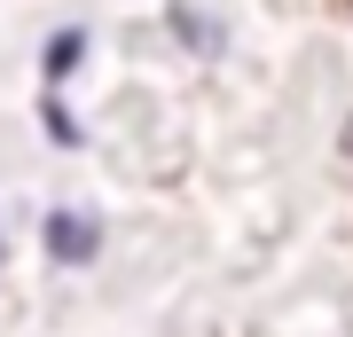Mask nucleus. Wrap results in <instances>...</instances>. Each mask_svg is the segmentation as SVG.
Wrapping results in <instances>:
<instances>
[{
	"label": "nucleus",
	"instance_id": "nucleus-4",
	"mask_svg": "<svg viewBox=\"0 0 353 337\" xmlns=\"http://www.w3.org/2000/svg\"><path fill=\"white\" fill-rule=\"evenodd\" d=\"M345 150H353V118H345Z\"/></svg>",
	"mask_w": 353,
	"mask_h": 337
},
{
	"label": "nucleus",
	"instance_id": "nucleus-3",
	"mask_svg": "<svg viewBox=\"0 0 353 337\" xmlns=\"http://www.w3.org/2000/svg\"><path fill=\"white\" fill-rule=\"evenodd\" d=\"M39 118H48V134H55V141H79V118L63 110V102H48V110H39Z\"/></svg>",
	"mask_w": 353,
	"mask_h": 337
},
{
	"label": "nucleus",
	"instance_id": "nucleus-1",
	"mask_svg": "<svg viewBox=\"0 0 353 337\" xmlns=\"http://www.w3.org/2000/svg\"><path fill=\"white\" fill-rule=\"evenodd\" d=\"M94 243H102V227H94L87 212H55V220H48V251H55V259L79 267V259H94Z\"/></svg>",
	"mask_w": 353,
	"mask_h": 337
},
{
	"label": "nucleus",
	"instance_id": "nucleus-2",
	"mask_svg": "<svg viewBox=\"0 0 353 337\" xmlns=\"http://www.w3.org/2000/svg\"><path fill=\"white\" fill-rule=\"evenodd\" d=\"M79 55H87V39H79V32H55V39H48V79H63Z\"/></svg>",
	"mask_w": 353,
	"mask_h": 337
}]
</instances>
